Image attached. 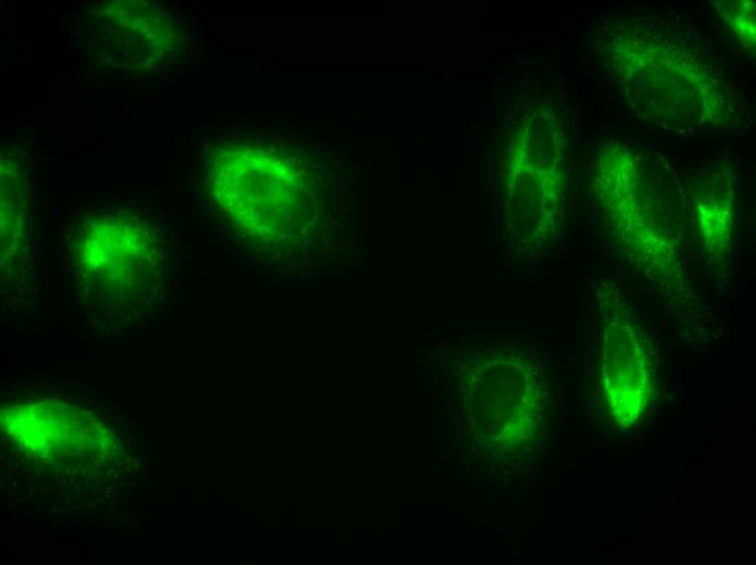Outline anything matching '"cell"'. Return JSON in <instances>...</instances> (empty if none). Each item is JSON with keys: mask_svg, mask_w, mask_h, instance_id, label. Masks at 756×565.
Listing matches in <instances>:
<instances>
[{"mask_svg": "<svg viewBox=\"0 0 756 565\" xmlns=\"http://www.w3.org/2000/svg\"><path fill=\"white\" fill-rule=\"evenodd\" d=\"M601 312L605 323V378L610 394L637 397L647 388V356L640 343L641 331L627 299L614 284L601 281ZM610 395V397H612Z\"/></svg>", "mask_w": 756, "mask_h": 565, "instance_id": "obj_1", "label": "cell"}]
</instances>
